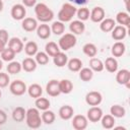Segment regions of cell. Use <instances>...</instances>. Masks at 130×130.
<instances>
[{"instance_id": "d590c367", "label": "cell", "mask_w": 130, "mask_h": 130, "mask_svg": "<svg viewBox=\"0 0 130 130\" xmlns=\"http://www.w3.org/2000/svg\"><path fill=\"white\" fill-rule=\"evenodd\" d=\"M41 118H42V122H44L47 125H50V124H52L55 121V118L56 117H55L54 112H52V111H50L48 109V110H45L44 111V113L42 114Z\"/></svg>"}, {"instance_id": "b9f144b4", "label": "cell", "mask_w": 130, "mask_h": 130, "mask_svg": "<svg viewBox=\"0 0 130 130\" xmlns=\"http://www.w3.org/2000/svg\"><path fill=\"white\" fill-rule=\"evenodd\" d=\"M89 14H90V12H89L88 8H86V7H81L76 11V15H77L78 19L81 21L87 20L89 18Z\"/></svg>"}, {"instance_id": "1f68e13d", "label": "cell", "mask_w": 130, "mask_h": 130, "mask_svg": "<svg viewBox=\"0 0 130 130\" xmlns=\"http://www.w3.org/2000/svg\"><path fill=\"white\" fill-rule=\"evenodd\" d=\"M45 51H46V53L48 54V56L54 57L57 53L60 52V48H59V46H58L56 43H54V42H49V43L46 44Z\"/></svg>"}, {"instance_id": "4316f807", "label": "cell", "mask_w": 130, "mask_h": 130, "mask_svg": "<svg viewBox=\"0 0 130 130\" xmlns=\"http://www.w3.org/2000/svg\"><path fill=\"white\" fill-rule=\"evenodd\" d=\"M101 123H102V126L105 128V129H112L114 126H115V117H113L112 115H105L101 118Z\"/></svg>"}, {"instance_id": "ffe728a7", "label": "cell", "mask_w": 130, "mask_h": 130, "mask_svg": "<svg viewBox=\"0 0 130 130\" xmlns=\"http://www.w3.org/2000/svg\"><path fill=\"white\" fill-rule=\"evenodd\" d=\"M21 68L25 72H32L37 68V62H36V60H34L30 57L25 58V59H23V61L21 63Z\"/></svg>"}, {"instance_id": "30bf717a", "label": "cell", "mask_w": 130, "mask_h": 130, "mask_svg": "<svg viewBox=\"0 0 130 130\" xmlns=\"http://www.w3.org/2000/svg\"><path fill=\"white\" fill-rule=\"evenodd\" d=\"M116 81L119 84L126 85L129 87V82H130V72L127 69H121L117 72L116 74Z\"/></svg>"}, {"instance_id": "ac0fdd59", "label": "cell", "mask_w": 130, "mask_h": 130, "mask_svg": "<svg viewBox=\"0 0 130 130\" xmlns=\"http://www.w3.org/2000/svg\"><path fill=\"white\" fill-rule=\"evenodd\" d=\"M115 25H116V21L113 18H104L100 22V28L104 32L112 31V29L115 27Z\"/></svg>"}, {"instance_id": "44dd1931", "label": "cell", "mask_w": 130, "mask_h": 130, "mask_svg": "<svg viewBox=\"0 0 130 130\" xmlns=\"http://www.w3.org/2000/svg\"><path fill=\"white\" fill-rule=\"evenodd\" d=\"M27 93L30 98H34V99H37V98H40L43 93V88L40 84L38 83H32L28 86L27 88Z\"/></svg>"}, {"instance_id": "681fc988", "label": "cell", "mask_w": 130, "mask_h": 130, "mask_svg": "<svg viewBox=\"0 0 130 130\" xmlns=\"http://www.w3.org/2000/svg\"><path fill=\"white\" fill-rule=\"evenodd\" d=\"M3 6H4V5H3V1L0 0V12L3 10Z\"/></svg>"}, {"instance_id": "d6a6232c", "label": "cell", "mask_w": 130, "mask_h": 130, "mask_svg": "<svg viewBox=\"0 0 130 130\" xmlns=\"http://www.w3.org/2000/svg\"><path fill=\"white\" fill-rule=\"evenodd\" d=\"M82 51H83V53H84L86 56L91 57V58L94 57V56L96 55V53H98V49H96L95 45L92 44V43H86V44L82 47Z\"/></svg>"}, {"instance_id": "e575fe53", "label": "cell", "mask_w": 130, "mask_h": 130, "mask_svg": "<svg viewBox=\"0 0 130 130\" xmlns=\"http://www.w3.org/2000/svg\"><path fill=\"white\" fill-rule=\"evenodd\" d=\"M23 48H24V52H25V54L27 56H34V55H36L38 53V49H39L37 43L36 42H32V41L27 42Z\"/></svg>"}, {"instance_id": "cb8c5ba5", "label": "cell", "mask_w": 130, "mask_h": 130, "mask_svg": "<svg viewBox=\"0 0 130 130\" xmlns=\"http://www.w3.org/2000/svg\"><path fill=\"white\" fill-rule=\"evenodd\" d=\"M104 67H106L109 72L114 73L118 70V61L114 57H108L104 63Z\"/></svg>"}, {"instance_id": "2e32d148", "label": "cell", "mask_w": 130, "mask_h": 130, "mask_svg": "<svg viewBox=\"0 0 130 130\" xmlns=\"http://www.w3.org/2000/svg\"><path fill=\"white\" fill-rule=\"evenodd\" d=\"M8 47L11 50H13L15 52V54H17V53H20L23 50V43L19 38L13 37L8 41Z\"/></svg>"}, {"instance_id": "8fae6325", "label": "cell", "mask_w": 130, "mask_h": 130, "mask_svg": "<svg viewBox=\"0 0 130 130\" xmlns=\"http://www.w3.org/2000/svg\"><path fill=\"white\" fill-rule=\"evenodd\" d=\"M46 91L51 96H57L61 93L59 87V81L56 79H51L46 85Z\"/></svg>"}, {"instance_id": "74e56055", "label": "cell", "mask_w": 130, "mask_h": 130, "mask_svg": "<svg viewBox=\"0 0 130 130\" xmlns=\"http://www.w3.org/2000/svg\"><path fill=\"white\" fill-rule=\"evenodd\" d=\"M93 77V71L90 68H81L79 70V78L82 81H89Z\"/></svg>"}, {"instance_id": "7a4b0ae2", "label": "cell", "mask_w": 130, "mask_h": 130, "mask_svg": "<svg viewBox=\"0 0 130 130\" xmlns=\"http://www.w3.org/2000/svg\"><path fill=\"white\" fill-rule=\"evenodd\" d=\"M26 125L31 129H37L42 124V118L37 108H29L25 114Z\"/></svg>"}, {"instance_id": "277c9868", "label": "cell", "mask_w": 130, "mask_h": 130, "mask_svg": "<svg viewBox=\"0 0 130 130\" xmlns=\"http://www.w3.org/2000/svg\"><path fill=\"white\" fill-rule=\"evenodd\" d=\"M76 42H77L76 37L73 34H65L60 38L58 46H59L60 50L67 51V50H70L71 48H73L76 45Z\"/></svg>"}, {"instance_id": "3957f363", "label": "cell", "mask_w": 130, "mask_h": 130, "mask_svg": "<svg viewBox=\"0 0 130 130\" xmlns=\"http://www.w3.org/2000/svg\"><path fill=\"white\" fill-rule=\"evenodd\" d=\"M76 7L71 4V3H64L60 9V11L58 12V19L59 21H62V22H68L70 21L73 16L76 14Z\"/></svg>"}, {"instance_id": "4dcf8cb0", "label": "cell", "mask_w": 130, "mask_h": 130, "mask_svg": "<svg viewBox=\"0 0 130 130\" xmlns=\"http://www.w3.org/2000/svg\"><path fill=\"white\" fill-rule=\"evenodd\" d=\"M110 113L115 118H123L126 114V110H125L124 107H122L120 105H114V106L111 107Z\"/></svg>"}, {"instance_id": "9a60e30c", "label": "cell", "mask_w": 130, "mask_h": 130, "mask_svg": "<svg viewBox=\"0 0 130 130\" xmlns=\"http://www.w3.org/2000/svg\"><path fill=\"white\" fill-rule=\"evenodd\" d=\"M21 26L25 31H34L38 27V21L32 17H24L22 19Z\"/></svg>"}, {"instance_id": "d6986e66", "label": "cell", "mask_w": 130, "mask_h": 130, "mask_svg": "<svg viewBox=\"0 0 130 130\" xmlns=\"http://www.w3.org/2000/svg\"><path fill=\"white\" fill-rule=\"evenodd\" d=\"M73 114H74V110H73V108L71 106L65 105V106H62L59 109V116L63 120H69V119H71L73 117Z\"/></svg>"}, {"instance_id": "6da1fadb", "label": "cell", "mask_w": 130, "mask_h": 130, "mask_svg": "<svg viewBox=\"0 0 130 130\" xmlns=\"http://www.w3.org/2000/svg\"><path fill=\"white\" fill-rule=\"evenodd\" d=\"M35 13L37 19L43 23L49 22L54 18V12L45 3H38L35 5Z\"/></svg>"}, {"instance_id": "f907efd6", "label": "cell", "mask_w": 130, "mask_h": 130, "mask_svg": "<svg viewBox=\"0 0 130 130\" xmlns=\"http://www.w3.org/2000/svg\"><path fill=\"white\" fill-rule=\"evenodd\" d=\"M124 2H125V5H126V8H127V10H129V5H128V2H129V0H124Z\"/></svg>"}, {"instance_id": "7c38bea8", "label": "cell", "mask_w": 130, "mask_h": 130, "mask_svg": "<svg viewBox=\"0 0 130 130\" xmlns=\"http://www.w3.org/2000/svg\"><path fill=\"white\" fill-rule=\"evenodd\" d=\"M89 17L92 22H101L105 18V10L101 6H95L91 10Z\"/></svg>"}, {"instance_id": "60d3db41", "label": "cell", "mask_w": 130, "mask_h": 130, "mask_svg": "<svg viewBox=\"0 0 130 130\" xmlns=\"http://www.w3.org/2000/svg\"><path fill=\"white\" fill-rule=\"evenodd\" d=\"M36 62L40 65H46L49 62V56L46 52H38L36 54Z\"/></svg>"}, {"instance_id": "ab89813d", "label": "cell", "mask_w": 130, "mask_h": 130, "mask_svg": "<svg viewBox=\"0 0 130 130\" xmlns=\"http://www.w3.org/2000/svg\"><path fill=\"white\" fill-rule=\"evenodd\" d=\"M21 64L17 61H10L7 65V71L10 74H17L21 71Z\"/></svg>"}, {"instance_id": "f546056e", "label": "cell", "mask_w": 130, "mask_h": 130, "mask_svg": "<svg viewBox=\"0 0 130 130\" xmlns=\"http://www.w3.org/2000/svg\"><path fill=\"white\" fill-rule=\"evenodd\" d=\"M89 68H90L92 71L101 72V71L104 70L105 67H104V63L102 62L101 59L92 57V58L89 60Z\"/></svg>"}, {"instance_id": "5bb4252c", "label": "cell", "mask_w": 130, "mask_h": 130, "mask_svg": "<svg viewBox=\"0 0 130 130\" xmlns=\"http://www.w3.org/2000/svg\"><path fill=\"white\" fill-rule=\"evenodd\" d=\"M126 35H127V27L123 25H115V27L112 29V38L115 41L124 40Z\"/></svg>"}, {"instance_id": "7402d4cb", "label": "cell", "mask_w": 130, "mask_h": 130, "mask_svg": "<svg viewBox=\"0 0 130 130\" xmlns=\"http://www.w3.org/2000/svg\"><path fill=\"white\" fill-rule=\"evenodd\" d=\"M67 61H68V57L65 53L63 52H59L57 53L54 57H53V62L54 64L57 66V67H63L67 64Z\"/></svg>"}, {"instance_id": "d4e9b609", "label": "cell", "mask_w": 130, "mask_h": 130, "mask_svg": "<svg viewBox=\"0 0 130 130\" xmlns=\"http://www.w3.org/2000/svg\"><path fill=\"white\" fill-rule=\"evenodd\" d=\"M116 21L120 24V25H123L125 27H128L129 26V23H130V18H129V14L127 12H124V11H120L117 13L116 15Z\"/></svg>"}, {"instance_id": "816d5d0a", "label": "cell", "mask_w": 130, "mask_h": 130, "mask_svg": "<svg viewBox=\"0 0 130 130\" xmlns=\"http://www.w3.org/2000/svg\"><path fill=\"white\" fill-rule=\"evenodd\" d=\"M2 67H3V62H2V60L0 59V70L2 69Z\"/></svg>"}, {"instance_id": "836d02e7", "label": "cell", "mask_w": 130, "mask_h": 130, "mask_svg": "<svg viewBox=\"0 0 130 130\" xmlns=\"http://www.w3.org/2000/svg\"><path fill=\"white\" fill-rule=\"evenodd\" d=\"M35 105L37 107L38 110H41V111H45V110H48L50 108V101L46 98H37L36 99V102H35Z\"/></svg>"}, {"instance_id": "c3c4849f", "label": "cell", "mask_w": 130, "mask_h": 130, "mask_svg": "<svg viewBox=\"0 0 130 130\" xmlns=\"http://www.w3.org/2000/svg\"><path fill=\"white\" fill-rule=\"evenodd\" d=\"M5 46H6V43H4L2 40H0V53L5 49Z\"/></svg>"}, {"instance_id": "83f0119b", "label": "cell", "mask_w": 130, "mask_h": 130, "mask_svg": "<svg viewBox=\"0 0 130 130\" xmlns=\"http://www.w3.org/2000/svg\"><path fill=\"white\" fill-rule=\"evenodd\" d=\"M59 87L61 93H70L73 89V84L69 79H62L59 81Z\"/></svg>"}, {"instance_id": "8d00e7d4", "label": "cell", "mask_w": 130, "mask_h": 130, "mask_svg": "<svg viewBox=\"0 0 130 130\" xmlns=\"http://www.w3.org/2000/svg\"><path fill=\"white\" fill-rule=\"evenodd\" d=\"M65 30V25H64V22L62 21H54L52 23V26H51V31L56 35V36H60L64 32Z\"/></svg>"}, {"instance_id": "52a82bcc", "label": "cell", "mask_w": 130, "mask_h": 130, "mask_svg": "<svg viewBox=\"0 0 130 130\" xmlns=\"http://www.w3.org/2000/svg\"><path fill=\"white\" fill-rule=\"evenodd\" d=\"M103 101L102 93L99 91H89L85 95V102L87 105L93 107V106H99Z\"/></svg>"}, {"instance_id": "484cf974", "label": "cell", "mask_w": 130, "mask_h": 130, "mask_svg": "<svg viewBox=\"0 0 130 130\" xmlns=\"http://www.w3.org/2000/svg\"><path fill=\"white\" fill-rule=\"evenodd\" d=\"M68 69L72 72H78L82 68V62L78 58H72L69 61H67Z\"/></svg>"}, {"instance_id": "bcb514c9", "label": "cell", "mask_w": 130, "mask_h": 130, "mask_svg": "<svg viewBox=\"0 0 130 130\" xmlns=\"http://www.w3.org/2000/svg\"><path fill=\"white\" fill-rule=\"evenodd\" d=\"M22 3L26 7H32V6L36 5L37 0H22Z\"/></svg>"}, {"instance_id": "8992f818", "label": "cell", "mask_w": 130, "mask_h": 130, "mask_svg": "<svg viewBox=\"0 0 130 130\" xmlns=\"http://www.w3.org/2000/svg\"><path fill=\"white\" fill-rule=\"evenodd\" d=\"M11 17L15 20H22L26 14V9L23 4H14L10 11Z\"/></svg>"}, {"instance_id": "7dc6e473", "label": "cell", "mask_w": 130, "mask_h": 130, "mask_svg": "<svg viewBox=\"0 0 130 130\" xmlns=\"http://www.w3.org/2000/svg\"><path fill=\"white\" fill-rule=\"evenodd\" d=\"M69 2H72V3H75L77 5H84L88 2V0H68Z\"/></svg>"}, {"instance_id": "ba28073f", "label": "cell", "mask_w": 130, "mask_h": 130, "mask_svg": "<svg viewBox=\"0 0 130 130\" xmlns=\"http://www.w3.org/2000/svg\"><path fill=\"white\" fill-rule=\"evenodd\" d=\"M102 117H103V110L98 106H93L87 111V117L86 118H87V120H89L92 123L99 122Z\"/></svg>"}, {"instance_id": "7bdbcfd3", "label": "cell", "mask_w": 130, "mask_h": 130, "mask_svg": "<svg viewBox=\"0 0 130 130\" xmlns=\"http://www.w3.org/2000/svg\"><path fill=\"white\" fill-rule=\"evenodd\" d=\"M9 76L7 73H4V72H0V88L2 87H6L8 84H9Z\"/></svg>"}, {"instance_id": "4fadbf2b", "label": "cell", "mask_w": 130, "mask_h": 130, "mask_svg": "<svg viewBox=\"0 0 130 130\" xmlns=\"http://www.w3.org/2000/svg\"><path fill=\"white\" fill-rule=\"evenodd\" d=\"M69 29L73 35H82L85 30V25L81 20H73L69 24Z\"/></svg>"}, {"instance_id": "603a6c76", "label": "cell", "mask_w": 130, "mask_h": 130, "mask_svg": "<svg viewBox=\"0 0 130 130\" xmlns=\"http://www.w3.org/2000/svg\"><path fill=\"white\" fill-rule=\"evenodd\" d=\"M126 50V47L124 45V43L118 41L116 42L113 46H112V54L114 57H121L122 55H124Z\"/></svg>"}, {"instance_id": "f6af8a7d", "label": "cell", "mask_w": 130, "mask_h": 130, "mask_svg": "<svg viewBox=\"0 0 130 130\" xmlns=\"http://www.w3.org/2000/svg\"><path fill=\"white\" fill-rule=\"evenodd\" d=\"M7 121V115L3 110H0V125L5 124V122Z\"/></svg>"}, {"instance_id": "e0dca14e", "label": "cell", "mask_w": 130, "mask_h": 130, "mask_svg": "<svg viewBox=\"0 0 130 130\" xmlns=\"http://www.w3.org/2000/svg\"><path fill=\"white\" fill-rule=\"evenodd\" d=\"M51 27L46 23H42L37 27V35L39 38L43 40H47L51 36Z\"/></svg>"}, {"instance_id": "ee69618b", "label": "cell", "mask_w": 130, "mask_h": 130, "mask_svg": "<svg viewBox=\"0 0 130 130\" xmlns=\"http://www.w3.org/2000/svg\"><path fill=\"white\" fill-rule=\"evenodd\" d=\"M0 40L4 43H8V31L6 29H0Z\"/></svg>"}, {"instance_id": "f5cc1de1", "label": "cell", "mask_w": 130, "mask_h": 130, "mask_svg": "<svg viewBox=\"0 0 130 130\" xmlns=\"http://www.w3.org/2000/svg\"><path fill=\"white\" fill-rule=\"evenodd\" d=\"M1 94H2V92H1V89H0V98H1Z\"/></svg>"}, {"instance_id": "f35d334b", "label": "cell", "mask_w": 130, "mask_h": 130, "mask_svg": "<svg viewBox=\"0 0 130 130\" xmlns=\"http://www.w3.org/2000/svg\"><path fill=\"white\" fill-rule=\"evenodd\" d=\"M0 54H1L2 61H6V62L12 61L14 59V57H15V52L13 50H11L9 47L8 48H5Z\"/></svg>"}, {"instance_id": "f1b7e54d", "label": "cell", "mask_w": 130, "mask_h": 130, "mask_svg": "<svg viewBox=\"0 0 130 130\" xmlns=\"http://www.w3.org/2000/svg\"><path fill=\"white\" fill-rule=\"evenodd\" d=\"M26 111L22 107H16L12 112V118L15 122H22L25 118Z\"/></svg>"}, {"instance_id": "5b68a950", "label": "cell", "mask_w": 130, "mask_h": 130, "mask_svg": "<svg viewBox=\"0 0 130 130\" xmlns=\"http://www.w3.org/2000/svg\"><path fill=\"white\" fill-rule=\"evenodd\" d=\"M10 92L14 95H22L26 90V84L21 80H14L9 84Z\"/></svg>"}, {"instance_id": "9c48e42d", "label": "cell", "mask_w": 130, "mask_h": 130, "mask_svg": "<svg viewBox=\"0 0 130 130\" xmlns=\"http://www.w3.org/2000/svg\"><path fill=\"white\" fill-rule=\"evenodd\" d=\"M87 118L83 115H76L72 120V127L75 130H84L87 127Z\"/></svg>"}]
</instances>
